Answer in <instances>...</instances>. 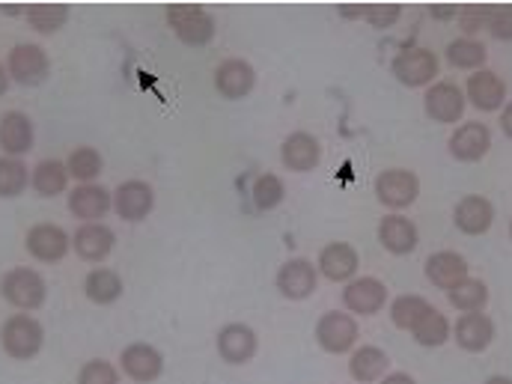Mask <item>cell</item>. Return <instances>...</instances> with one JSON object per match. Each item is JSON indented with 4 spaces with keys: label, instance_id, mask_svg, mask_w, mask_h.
I'll list each match as a JSON object with an SVG mask.
<instances>
[{
    "label": "cell",
    "instance_id": "44dd1931",
    "mask_svg": "<svg viewBox=\"0 0 512 384\" xmlns=\"http://www.w3.org/2000/svg\"><path fill=\"white\" fill-rule=\"evenodd\" d=\"M495 319L486 316V313H465L459 316V322L453 325V340L459 343V349L471 352V355H480L486 352L492 343H495Z\"/></svg>",
    "mask_w": 512,
    "mask_h": 384
},
{
    "label": "cell",
    "instance_id": "7402d4cb",
    "mask_svg": "<svg viewBox=\"0 0 512 384\" xmlns=\"http://www.w3.org/2000/svg\"><path fill=\"white\" fill-rule=\"evenodd\" d=\"M423 271H426V280L435 289H444V292L456 289L459 283H465L471 277L468 274V259L462 254H456V251H438V254H432L426 259Z\"/></svg>",
    "mask_w": 512,
    "mask_h": 384
},
{
    "label": "cell",
    "instance_id": "8fae6325",
    "mask_svg": "<svg viewBox=\"0 0 512 384\" xmlns=\"http://www.w3.org/2000/svg\"><path fill=\"white\" fill-rule=\"evenodd\" d=\"M212 78H215V90L227 102H239V99L251 96L256 87V69L242 57H227L224 63H218Z\"/></svg>",
    "mask_w": 512,
    "mask_h": 384
},
{
    "label": "cell",
    "instance_id": "603a6c76",
    "mask_svg": "<svg viewBox=\"0 0 512 384\" xmlns=\"http://www.w3.org/2000/svg\"><path fill=\"white\" fill-rule=\"evenodd\" d=\"M117 248V236L108 224H81L72 236V251L87 259V262H102L114 254Z\"/></svg>",
    "mask_w": 512,
    "mask_h": 384
},
{
    "label": "cell",
    "instance_id": "3957f363",
    "mask_svg": "<svg viewBox=\"0 0 512 384\" xmlns=\"http://www.w3.org/2000/svg\"><path fill=\"white\" fill-rule=\"evenodd\" d=\"M0 295L15 310H39L48 298L45 277L36 268H9L0 277Z\"/></svg>",
    "mask_w": 512,
    "mask_h": 384
},
{
    "label": "cell",
    "instance_id": "60d3db41",
    "mask_svg": "<svg viewBox=\"0 0 512 384\" xmlns=\"http://www.w3.org/2000/svg\"><path fill=\"white\" fill-rule=\"evenodd\" d=\"M486 30L495 39H501V42H512V3L492 6V18H489V27Z\"/></svg>",
    "mask_w": 512,
    "mask_h": 384
},
{
    "label": "cell",
    "instance_id": "6da1fadb",
    "mask_svg": "<svg viewBox=\"0 0 512 384\" xmlns=\"http://www.w3.org/2000/svg\"><path fill=\"white\" fill-rule=\"evenodd\" d=\"M0 346L15 361H33L45 346V328L36 316L15 313L0 328Z\"/></svg>",
    "mask_w": 512,
    "mask_h": 384
},
{
    "label": "cell",
    "instance_id": "d6a6232c",
    "mask_svg": "<svg viewBox=\"0 0 512 384\" xmlns=\"http://www.w3.org/2000/svg\"><path fill=\"white\" fill-rule=\"evenodd\" d=\"M447 298L462 313H483V307L489 304V286L483 280H477V277H468L465 283L450 289Z\"/></svg>",
    "mask_w": 512,
    "mask_h": 384
},
{
    "label": "cell",
    "instance_id": "30bf717a",
    "mask_svg": "<svg viewBox=\"0 0 512 384\" xmlns=\"http://www.w3.org/2000/svg\"><path fill=\"white\" fill-rule=\"evenodd\" d=\"M259 352V337L251 325L245 322H230L218 331V355L224 364H233V367H245L251 364Z\"/></svg>",
    "mask_w": 512,
    "mask_h": 384
},
{
    "label": "cell",
    "instance_id": "f35d334b",
    "mask_svg": "<svg viewBox=\"0 0 512 384\" xmlns=\"http://www.w3.org/2000/svg\"><path fill=\"white\" fill-rule=\"evenodd\" d=\"M78 384H120V373L111 361L105 358H93L81 367Z\"/></svg>",
    "mask_w": 512,
    "mask_h": 384
},
{
    "label": "cell",
    "instance_id": "f1b7e54d",
    "mask_svg": "<svg viewBox=\"0 0 512 384\" xmlns=\"http://www.w3.org/2000/svg\"><path fill=\"white\" fill-rule=\"evenodd\" d=\"M30 182H33V191L39 197H60L69 185V170L63 161L57 158H45L33 167L30 173Z\"/></svg>",
    "mask_w": 512,
    "mask_h": 384
},
{
    "label": "cell",
    "instance_id": "836d02e7",
    "mask_svg": "<svg viewBox=\"0 0 512 384\" xmlns=\"http://www.w3.org/2000/svg\"><path fill=\"white\" fill-rule=\"evenodd\" d=\"M102 167H105V161H102L99 149H93V146H78V149H72V155H69V161H66L69 176L78 179L81 185H90L93 179H99V176H102Z\"/></svg>",
    "mask_w": 512,
    "mask_h": 384
},
{
    "label": "cell",
    "instance_id": "7dc6e473",
    "mask_svg": "<svg viewBox=\"0 0 512 384\" xmlns=\"http://www.w3.org/2000/svg\"><path fill=\"white\" fill-rule=\"evenodd\" d=\"M483 384H512L510 376H489Z\"/></svg>",
    "mask_w": 512,
    "mask_h": 384
},
{
    "label": "cell",
    "instance_id": "9a60e30c",
    "mask_svg": "<svg viewBox=\"0 0 512 384\" xmlns=\"http://www.w3.org/2000/svg\"><path fill=\"white\" fill-rule=\"evenodd\" d=\"M343 304L352 316H376L387 304V286L379 277H355L343 289Z\"/></svg>",
    "mask_w": 512,
    "mask_h": 384
},
{
    "label": "cell",
    "instance_id": "52a82bcc",
    "mask_svg": "<svg viewBox=\"0 0 512 384\" xmlns=\"http://www.w3.org/2000/svg\"><path fill=\"white\" fill-rule=\"evenodd\" d=\"M316 343L328 355H346L358 343V322L346 310H328L316 322Z\"/></svg>",
    "mask_w": 512,
    "mask_h": 384
},
{
    "label": "cell",
    "instance_id": "cb8c5ba5",
    "mask_svg": "<svg viewBox=\"0 0 512 384\" xmlns=\"http://www.w3.org/2000/svg\"><path fill=\"white\" fill-rule=\"evenodd\" d=\"M379 242H382V248L387 254L405 256L417 248L420 233H417L411 218H405L402 212H390V215H384L382 221H379Z\"/></svg>",
    "mask_w": 512,
    "mask_h": 384
},
{
    "label": "cell",
    "instance_id": "4fadbf2b",
    "mask_svg": "<svg viewBox=\"0 0 512 384\" xmlns=\"http://www.w3.org/2000/svg\"><path fill=\"white\" fill-rule=\"evenodd\" d=\"M152 209H155V191L143 179H128L114 191V212L128 224L146 221Z\"/></svg>",
    "mask_w": 512,
    "mask_h": 384
},
{
    "label": "cell",
    "instance_id": "ab89813d",
    "mask_svg": "<svg viewBox=\"0 0 512 384\" xmlns=\"http://www.w3.org/2000/svg\"><path fill=\"white\" fill-rule=\"evenodd\" d=\"M402 15V6L399 3H367L364 6V21L373 24L376 30H387L399 21Z\"/></svg>",
    "mask_w": 512,
    "mask_h": 384
},
{
    "label": "cell",
    "instance_id": "7c38bea8",
    "mask_svg": "<svg viewBox=\"0 0 512 384\" xmlns=\"http://www.w3.org/2000/svg\"><path fill=\"white\" fill-rule=\"evenodd\" d=\"M447 149L456 161H465V164H477L489 155L492 149V128L486 123H462L456 126V131L450 134L447 140Z\"/></svg>",
    "mask_w": 512,
    "mask_h": 384
},
{
    "label": "cell",
    "instance_id": "ac0fdd59",
    "mask_svg": "<svg viewBox=\"0 0 512 384\" xmlns=\"http://www.w3.org/2000/svg\"><path fill=\"white\" fill-rule=\"evenodd\" d=\"M111 209H114V194L96 182L69 191V212L84 224H99Z\"/></svg>",
    "mask_w": 512,
    "mask_h": 384
},
{
    "label": "cell",
    "instance_id": "ba28073f",
    "mask_svg": "<svg viewBox=\"0 0 512 384\" xmlns=\"http://www.w3.org/2000/svg\"><path fill=\"white\" fill-rule=\"evenodd\" d=\"M423 108H426L429 120H435L441 126H453L465 117L468 99L453 81H435L423 96Z\"/></svg>",
    "mask_w": 512,
    "mask_h": 384
},
{
    "label": "cell",
    "instance_id": "ee69618b",
    "mask_svg": "<svg viewBox=\"0 0 512 384\" xmlns=\"http://www.w3.org/2000/svg\"><path fill=\"white\" fill-rule=\"evenodd\" d=\"M379 384H417L408 373H390V376H384Z\"/></svg>",
    "mask_w": 512,
    "mask_h": 384
},
{
    "label": "cell",
    "instance_id": "484cf974",
    "mask_svg": "<svg viewBox=\"0 0 512 384\" xmlns=\"http://www.w3.org/2000/svg\"><path fill=\"white\" fill-rule=\"evenodd\" d=\"M358 251L349 242H331L328 248H322L319 254V271L331 280V283H349L358 274Z\"/></svg>",
    "mask_w": 512,
    "mask_h": 384
},
{
    "label": "cell",
    "instance_id": "d6986e66",
    "mask_svg": "<svg viewBox=\"0 0 512 384\" xmlns=\"http://www.w3.org/2000/svg\"><path fill=\"white\" fill-rule=\"evenodd\" d=\"M120 367H123V373L131 382L149 384L155 382V379H161L164 355L155 346H149V343H131L120 355Z\"/></svg>",
    "mask_w": 512,
    "mask_h": 384
},
{
    "label": "cell",
    "instance_id": "5b68a950",
    "mask_svg": "<svg viewBox=\"0 0 512 384\" xmlns=\"http://www.w3.org/2000/svg\"><path fill=\"white\" fill-rule=\"evenodd\" d=\"M6 72L15 84L21 87H39L48 72H51V60H48V51L42 45H33V42H21L9 51V60H6Z\"/></svg>",
    "mask_w": 512,
    "mask_h": 384
},
{
    "label": "cell",
    "instance_id": "f6af8a7d",
    "mask_svg": "<svg viewBox=\"0 0 512 384\" xmlns=\"http://www.w3.org/2000/svg\"><path fill=\"white\" fill-rule=\"evenodd\" d=\"M0 12H6V15H21V12H27L24 6H15V3H0Z\"/></svg>",
    "mask_w": 512,
    "mask_h": 384
},
{
    "label": "cell",
    "instance_id": "4dcf8cb0",
    "mask_svg": "<svg viewBox=\"0 0 512 384\" xmlns=\"http://www.w3.org/2000/svg\"><path fill=\"white\" fill-rule=\"evenodd\" d=\"M489 60V48L480 39H468L459 36L453 42H447V63L456 69H468V72H480Z\"/></svg>",
    "mask_w": 512,
    "mask_h": 384
},
{
    "label": "cell",
    "instance_id": "2e32d148",
    "mask_svg": "<svg viewBox=\"0 0 512 384\" xmlns=\"http://www.w3.org/2000/svg\"><path fill=\"white\" fill-rule=\"evenodd\" d=\"M465 99H468L477 111L495 114V111H501V108L507 105V84H504L501 75L492 72V69L471 72L468 87H465Z\"/></svg>",
    "mask_w": 512,
    "mask_h": 384
},
{
    "label": "cell",
    "instance_id": "74e56055",
    "mask_svg": "<svg viewBox=\"0 0 512 384\" xmlns=\"http://www.w3.org/2000/svg\"><path fill=\"white\" fill-rule=\"evenodd\" d=\"M489 18H492V6H489V3H468V6H459V27H462V36L477 39V33H483V30L489 27Z\"/></svg>",
    "mask_w": 512,
    "mask_h": 384
},
{
    "label": "cell",
    "instance_id": "d4e9b609",
    "mask_svg": "<svg viewBox=\"0 0 512 384\" xmlns=\"http://www.w3.org/2000/svg\"><path fill=\"white\" fill-rule=\"evenodd\" d=\"M36 131H33V120L21 111H6L0 117V149L9 158H21L33 149Z\"/></svg>",
    "mask_w": 512,
    "mask_h": 384
},
{
    "label": "cell",
    "instance_id": "4316f807",
    "mask_svg": "<svg viewBox=\"0 0 512 384\" xmlns=\"http://www.w3.org/2000/svg\"><path fill=\"white\" fill-rule=\"evenodd\" d=\"M387 367H390V358H387V352L379 349V346H361L349 358V373H352L355 382L361 384H373L384 379Z\"/></svg>",
    "mask_w": 512,
    "mask_h": 384
},
{
    "label": "cell",
    "instance_id": "8d00e7d4",
    "mask_svg": "<svg viewBox=\"0 0 512 384\" xmlns=\"http://www.w3.org/2000/svg\"><path fill=\"white\" fill-rule=\"evenodd\" d=\"M429 310V301L420 298V295H399L393 304H390V322L399 328V331H411L417 325V319Z\"/></svg>",
    "mask_w": 512,
    "mask_h": 384
},
{
    "label": "cell",
    "instance_id": "bcb514c9",
    "mask_svg": "<svg viewBox=\"0 0 512 384\" xmlns=\"http://www.w3.org/2000/svg\"><path fill=\"white\" fill-rule=\"evenodd\" d=\"M9 81H12V78H9V72H6V66L0 63V96H3L6 90H9Z\"/></svg>",
    "mask_w": 512,
    "mask_h": 384
},
{
    "label": "cell",
    "instance_id": "ffe728a7",
    "mask_svg": "<svg viewBox=\"0 0 512 384\" xmlns=\"http://www.w3.org/2000/svg\"><path fill=\"white\" fill-rule=\"evenodd\" d=\"M280 161L292 173H310L322 161V143L310 131H292L280 146Z\"/></svg>",
    "mask_w": 512,
    "mask_h": 384
},
{
    "label": "cell",
    "instance_id": "c3c4849f",
    "mask_svg": "<svg viewBox=\"0 0 512 384\" xmlns=\"http://www.w3.org/2000/svg\"><path fill=\"white\" fill-rule=\"evenodd\" d=\"M510 236H512V221H510Z\"/></svg>",
    "mask_w": 512,
    "mask_h": 384
},
{
    "label": "cell",
    "instance_id": "5bb4252c",
    "mask_svg": "<svg viewBox=\"0 0 512 384\" xmlns=\"http://www.w3.org/2000/svg\"><path fill=\"white\" fill-rule=\"evenodd\" d=\"M27 254L39 262H60L72 251V236L57 224H36L27 230Z\"/></svg>",
    "mask_w": 512,
    "mask_h": 384
},
{
    "label": "cell",
    "instance_id": "e0dca14e",
    "mask_svg": "<svg viewBox=\"0 0 512 384\" xmlns=\"http://www.w3.org/2000/svg\"><path fill=\"white\" fill-rule=\"evenodd\" d=\"M453 224L465 236H483L495 224V203L483 194H468L453 209Z\"/></svg>",
    "mask_w": 512,
    "mask_h": 384
},
{
    "label": "cell",
    "instance_id": "8992f818",
    "mask_svg": "<svg viewBox=\"0 0 512 384\" xmlns=\"http://www.w3.org/2000/svg\"><path fill=\"white\" fill-rule=\"evenodd\" d=\"M420 194V179L414 170H405V167H390L382 170L376 176V197L384 209L390 212H402L408 209Z\"/></svg>",
    "mask_w": 512,
    "mask_h": 384
},
{
    "label": "cell",
    "instance_id": "f546056e",
    "mask_svg": "<svg viewBox=\"0 0 512 384\" xmlns=\"http://www.w3.org/2000/svg\"><path fill=\"white\" fill-rule=\"evenodd\" d=\"M450 334H453V328H450L447 316H444L438 307H432V304H429V310L417 319V325L411 328V337H414L423 349H438V346H444V343L450 340Z\"/></svg>",
    "mask_w": 512,
    "mask_h": 384
},
{
    "label": "cell",
    "instance_id": "d590c367",
    "mask_svg": "<svg viewBox=\"0 0 512 384\" xmlns=\"http://www.w3.org/2000/svg\"><path fill=\"white\" fill-rule=\"evenodd\" d=\"M30 182V170L21 158H9V155H0V197L3 200H12L18 197Z\"/></svg>",
    "mask_w": 512,
    "mask_h": 384
},
{
    "label": "cell",
    "instance_id": "e575fe53",
    "mask_svg": "<svg viewBox=\"0 0 512 384\" xmlns=\"http://www.w3.org/2000/svg\"><path fill=\"white\" fill-rule=\"evenodd\" d=\"M251 200H254L256 212H271L286 200V185L277 173H262L256 176L254 188H251Z\"/></svg>",
    "mask_w": 512,
    "mask_h": 384
},
{
    "label": "cell",
    "instance_id": "277c9868",
    "mask_svg": "<svg viewBox=\"0 0 512 384\" xmlns=\"http://www.w3.org/2000/svg\"><path fill=\"white\" fill-rule=\"evenodd\" d=\"M441 72V60L432 48L423 45H408L393 57V75L399 78L402 87H432Z\"/></svg>",
    "mask_w": 512,
    "mask_h": 384
},
{
    "label": "cell",
    "instance_id": "7bdbcfd3",
    "mask_svg": "<svg viewBox=\"0 0 512 384\" xmlns=\"http://www.w3.org/2000/svg\"><path fill=\"white\" fill-rule=\"evenodd\" d=\"M501 131L512 140V102H507V105L501 108Z\"/></svg>",
    "mask_w": 512,
    "mask_h": 384
},
{
    "label": "cell",
    "instance_id": "9c48e42d",
    "mask_svg": "<svg viewBox=\"0 0 512 384\" xmlns=\"http://www.w3.org/2000/svg\"><path fill=\"white\" fill-rule=\"evenodd\" d=\"M277 283V292L286 298V301H304L316 292V283H319V268L304 259V256H295V259H286L274 277Z\"/></svg>",
    "mask_w": 512,
    "mask_h": 384
},
{
    "label": "cell",
    "instance_id": "83f0119b",
    "mask_svg": "<svg viewBox=\"0 0 512 384\" xmlns=\"http://www.w3.org/2000/svg\"><path fill=\"white\" fill-rule=\"evenodd\" d=\"M84 292L93 304H117L123 298L126 286L114 268H93L84 280Z\"/></svg>",
    "mask_w": 512,
    "mask_h": 384
},
{
    "label": "cell",
    "instance_id": "b9f144b4",
    "mask_svg": "<svg viewBox=\"0 0 512 384\" xmlns=\"http://www.w3.org/2000/svg\"><path fill=\"white\" fill-rule=\"evenodd\" d=\"M429 15L438 21H450V18H459V6L456 3H435V6H429Z\"/></svg>",
    "mask_w": 512,
    "mask_h": 384
},
{
    "label": "cell",
    "instance_id": "7a4b0ae2",
    "mask_svg": "<svg viewBox=\"0 0 512 384\" xmlns=\"http://www.w3.org/2000/svg\"><path fill=\"white\" fill-rule=\"evenodd\" d=\"M167 24L176 33V39L191 48H203L215 39V18L197 3H170Z\"/></svg>",
    "mask_w": 512,
    "mask_h": 384
},
{
    "label": "cell",
    "instance_id": "1f68e13d",
    "mask_svg": "<svg viewBox=\"0 0 512 384\" xmlns=\"http://www.w3.org/2000/svg\"><path fill=\"white\" fill-rule=\"evenodd\" d=\"M24 15H27V24L36 33L51 36V33H57L69 21V6L66 3H30Z\"/></svg>",
    "mask_w": 512,
    "mask_h": 384
}]
</instances>
